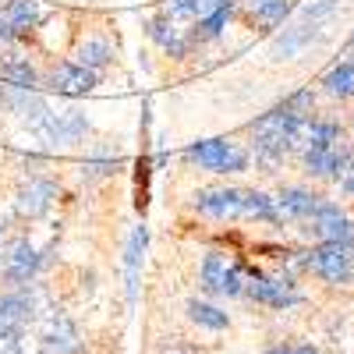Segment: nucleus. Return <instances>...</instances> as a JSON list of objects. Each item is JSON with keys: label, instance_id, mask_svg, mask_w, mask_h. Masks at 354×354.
Returning <instances> with one entry per match:
<instances>
[{"label": "nucleus", "instance_id": "1", "mask_svg": "<svg viewBox=\"0 0 354 354\" xmlns=\"http://www.w3.org/2000/svg\"><path fill=\"white\" fill-rule=\"evenodd\" d=\"M181 156H185V163H192L198 170H209L216 177H234V174L252 170V149H248L245 142L227 138V135L192 142Z\"/></svg>", "mask_w": 354, "mask_h": 354}, {"label": "nucleus", "instance_id": "2", "mask_svg": "<svg viewBox=\"0 0 354 354\" xmlns=\"http://www.w3.org/2000/svg\"><path fill=\"white\" fill-rule=\"evenodd\" d=\"M245 298L259 308H270V312H290L308 301V294L301 290L298 277L294 273H248L245 283Z\"/></svg>", "mask_w": 354, "mask_h": 354}, {"label": "nucleus", "instance_id": "3", "mask_svg": "<svg viewBox=\"0 0 354 354\" xmlns=\"http://www.w3.org/2000/svg\"><path fill=\"white\" fill-rule=\"evenodd\" d=\"M305 273H312L319 283L326 287H347L354 283V245L344 241H319L301 252Z\"/></svg>", "mask_w": 354, "mask_h": 354}, {"label": "nucleus", "instance_id": "4", "mask_svg": "<svg viewBox=\"0 0 354 354\" xmlns=\"http://www.w3.org/2000/svg\"><path fill=\"white\" fill-rule=\"evenodd\" d=\"M93 124L88 117L78 110V106H68V110H46L39 121L28 128V135H36L39 142H46L50 149H71V145L85 142Z\"/></svg>", "mask_w": 354, "mask_h": 354}, {"label": "nucleus", "instance_id": "5", "mask_svg": "<svg viewBox=\"0 0 354 354\" xmlns=\"http://www.w3.org/2000/svg\"><path fill=\"white\" fill-rule=\"evenodd\" d=\"M192 213L213 223H234L248 213V188L238 185H209L192 195Z\"/></svg>", "mask_w": 354, "mask_h": 354}, {"label": "nucleus", "instance_id": "6", "mask_svg": "<svg viewBox=\"0 0 354 354\" xmlns=\"http://www.w3.org/2000/svg\"><path fill=\"white\" fill-rule=\"evenodd\" d=\"M248 273L223 252H205L198 266V287L205 298H245Z\"/></svg>", "mask_w": 354, "mask_h": 354}, {"label": "nucleus", "instance_id": "7", "mask_svg": "<svg viewBox=\"0 0 354 354\" xmlns=\"http://www.w3.org/2000/svg\"><path fill=\"white\" fill-rule=\"evenodd\" d=\"M43 252L28 241V238H11L0 259V283L4 287H28L36 283L43 273Z\"/></svg>", "mask_w": 354, "mask_h": 354}, {"label": "nucleus", "instance_id": "8", "mask_svg": "<svg viewBox=\"0 0 354 354\" xmlns=\"http://www.w3.org/2000/svg\"><path fill=\"white\" fill-rule=\"evenodd\" d=\"M298 160H301V167H305V174L312 177V181L340 185V177L354 163V145L340 142V145H330V149H315V145H308V149L298 153Z\"/></svg>", "mask_w": 354, "mask_h": 354}, {"label": "nucleus", "instance_id": "9", "mask_svg": "<svg viewBox=\"0 0 354 354\" xmlns=\"http://www.w3.org/2000/svg\"><path fill=\"white\" fill-rule=\"evenodd\" d=\"M43 85L50 88V93H57V96L78 100V96L96 93V85H100V71L82 68V64H75V61H61V64H53L50 71H43Z\"/></svg>", "mask_w": 354, "mask_h": 354}, {"label": "nucleus", "instance_id": "10", "mask_svg": "<svg viewBox=\"0 0 354 354\" xmlns=\"http://www.w3.org/2000/svg\"><path fill=\"white\" fill-rule=\"evenodd\" d=\"M305 234L319 245V241H344V245H354V220L340 209L337 202H322L319 209L305 220Z\"/></svg>", "mask_w": 354, "mask_h": 354}, {"label": "nucleus", "instance_id": "11", "mask_svg": "<svg viewBox=\"0 0 354 354\" xmlns=\"http://www.w3.org/2000/svg\"><path fill=\"white\" fill-rule=\"evenodd\" d=\"M53 198H57V181L36 170V174L18 188V195H15V213H18L21 220H28V223L43 220V216L53 209Z\"/></svg>", "mask_w": 354, "mask_h": 354}, {"label": "nucleus", "instance_id": "12", "mask_svg": "<svg viewBox=\"0 0 354 354\" xmlns=\"http://www.w3.org/2000/svg\"><path fill=\"white\" fill-rule=\"evenodd\" d=\"M290 15V0H234V21L248 25L252 32H277Z\"/></svg>", "mask_w": 354, "mask_h": 354}, {"label": "nucleus", "instance_id": "13", "mask_svg": "<svg viewBox=\"0 0 354 354\" xmlns=\"http://www.w3.org/2000/svg\"><path fill=\"white\" fill-rule=\"evenodd\" d=\"M85 340H82V330H78V322L64 312H53L46 319V326L36 340V351L39 354H82Z\"/></svg>", "mask_w": 354, "mask_h": 354}, {"label": "nucleus", "instance_id": "14", "mask_svg": "<svg viewBox=\"0 0 354 354\" xmlns=\"http://www.w3.org/2000/svg\"><path fill=\"white\" fill-rule=\"evenodd\" d=\"M145 36H149L170 61H188L192 50H195L192 36L185 32V28H177V21L170 15H163V11L153 15V18H145Z\"/></svg>", "mask_w": 354, "mask_h": 354}, {"label": "nucleus", "instance_id": "15", "mask_svg": "<svg viewBox=\"0 0 354 354\" xmlns=\"http://www.w3.org/2000/svg\"><path fill=\"white\" fill-rule=\"evenodd\" d=\"M0 110H4L8 117H15V121H21L25 128H32L50 106H46V100L39 96V88L0 85Z\"/></svg>", "mask_w": 354, "mask_h": 354}, {"label": "nucleus", "instance_id": "16", "mask_svg": "<svg viewBox=\"0 0 354 354\" xmlns=\"http://www.w3.org/2000/svg\"><path fill=\"white\" fill-rule=\"evenodd\" d=\"M322 32H326V28H319V25H312L305 18H298L294 25H283V32H277L273 46H270L273 61H294V57H301Z\"/></svg>", "mask_w": 354, "mask_h": 354}, {"label": "nucleus", "instance_id": "17", "mask_svg": "<svg viewBox=\"0 0 354 354\" xmlns=\"http://www.w3.org/2000/svg\"><path fill=\"white\" fill-rule=\"evenodd\" d=\"M322 202H326V195H319L315 188H305V185H283V188L277 192L280 216H283L287 223H305Z\"/></svg>", "mask_w": 354, "mask_h": 354}, {"label": "nucleus", "instance_id": "18", "mask_svg": "<svg viewBox=\"0 0 354 354\" xmlns=\"http://www.w3.org/2000/svg\"><path fill=\"white\" fill-rule=\"evenodd\" d=\"M39 312V294H36V283L28 287H4V294H0V315H4L8 322H15V326H28V322L36 319Z\"/></svg>", "mask_w": 354, "mask_h": 354}, {"label": "nucleus", "instance_id": "19", "mask_svg": "<svg viewBox=\"0 0 354 354\" xmlns=\"http://www.w3.org/2000/svg\"><path fill=\"white\" fill-rule=\"evenodd\" d=\"M71 61H75V64H82V68H93V71H100V75H103V71L117 61V50H113V43H110L103 32H88V36H82V39L75 43Z\"/></svg>", "mask_w": 354, "mask_h": 354}, {"label": "nucleus", "instance_id": "20", "mask_svg": "<svg viewBox=\"0 0 354 354\" xmlns=\"http://www.w3.org/2000/svg\"><path fill=\"white\" fill-rule=\"evenodd\" d=\"M185 315H188L192 326H198L205 333H227L230 330V312L223 305H216L213 298H188Z\"/></svg>", "mask_w": 354, "mask_h": 354}, {"label": "nucleus", "instance_id": "21", "mask_svg": "<svg viewBox=\"0 0 354 354\" xmlns=\"http://www.w3.org/2000/svg\"><path fill=\"white\" fill-rule=\"evenodd\" d=\"M121 163H124V156L117 145H93V149L85 153V160L78 163V174L85 181H103V177H113Z\"/></svg>", "mask_w": 354, "mask_h": 354}, {"label": "nucleus", "instance_id": "22", "mask_svg": "<svg viewBox=\"0 0 354 354\" xmlns=\"http://www.w3.org/2000/svg\"><path fill=\"white\" fill-rule=\"evenodd\" d=\"M234 21V0H227V4H220L216 11H209V15H202V18H195L192 21V28H188V36H192V43L195 46H205V43H216L223 32H227V25Z\"/></svg>", "mask_w": 354, "mask_h": 354}, {"label": "nucleus", "instance_id": "23", "mask_svg": "<svg viewBox=\"0 0 354 354\" xmlns=\"http://www.w3.org/2000/svg\"><path fill=\"white\" fill-rule=\"evenodd\" d=\"M0 11H4V18L11 21L18 39L28 36V32H36V28L43 25V18H46V8L39 4V0H4Z\"/></svg>", "mask_w": 354, "mask_h": 354}, {"label": "nucleus", "instance_id": "24", "mask_svg": "<svg viewBox=\"0 0 354 354\" xmlns=\"http://www.w3.org/2000/svg\"><path fill=\"white\" fill-rule=\"evenodd\" d=\"M0 85H21V88H39L43 71L28 61L25 53H8L0 61Z\"/></svg>", "mask_w": 354, "mask_h": 354}, {"label": "nucleus", "instance_id": "25", "mask_svg": "<svg viewBox=\"0 0 354 354\" xmlns=\"http://www.w3.org/2000/svg\"><path fill=\"white\" fill-rule=\"evenodd\" d=\"M319 88H322V96H330L337 103L354 100V57H344L340 64H333L326 75L319 78Z\"/></svg>", "mask_w": 354, "mask_h": 354}, {"label": "nucleus", "instance_id": "26", "mask_svg": "<svg viewBox=\"0 0 354 354\" xmlns=\"http://www.w3.org/2000/svg\"><path fill=\"white\" fill-rule=\"evenodd\" d=\"M145 241H149V230L135 227L131 238H128V248H124V290H128V301H135V294H138V270H142Z\"/></svg>", "mask_w": 354, "mask_h": 354}, {"label": "nucleus", "instance_id": "27", "mask_svg": "<svg viewBox=\"0 0 354 354\" xmlns=\"http://www.w3.org/2000/svg\"><path fill=\"white\" fill-rule=\"evenodd\" d=\"M340 15H344V4H340V0H315V4H308V8L301 11V18L312 21V25H319V28L333 25Z\"/></svg>", "mask_w": 354, "mask_h": 354}, {"label": "nucleus", "instance_id": "28", "mask_svg": "<svg viewBox=\"0 0 354 354\" xmlns=\"http://www.w3.org/2000/svg\"><path fill=\"white\" fill-rule=\"evenodd\" d=\"M283 106H287L294 117L308 121V117H315V93H312V88H298V93L283 96Z\"/></svg>", "mask_w": 354, "mask_h": 354}, {"label": "nucleus", "instance_id": "29", "mask_svg": "<svg viewBox=\"0 0 354 354\" xmlns=\"http://www.w3.org/2000/svg\"><path fill=\"white\" fill-rule=\"evenodd\" d=\"M262 354H322L315 344H308V340H277V344H270Z\"/></svg>", "mask_w": 354, "mask_h": 354}, {"label": "nucleus", "instance_id": "30", "mask_svg": "<svg viewBox=\"0 0 354 354\" xmlns=\"http://www.w3.org/2000/svg\"><path fill=\"white\" fill-rule=\"evenodd\" d=\"M163 15H170L174 21H185V18H198V0H167Z\"/></svg>", "mask_w": 354, "mask_h": 354}, {"label": "nucleus", "instance_id": "31", "mask_svg": "<svg viewBox=\"0 0 354 354\" xmlns=\"http://www.w3.org/2000/svg\"><path fill=\"white\" fill-rule=\"evenodd\" d=\"M21 333H25V330H18V333H4V337H0V354H25Z\"/></svg>", "mask_w": 354, "mask_h": 354}, {"label": "nucleus", "instance_id": "32", "mask_svg": "<svg viewBox=\"0 0 354 354\" xmlns=\"http://www.w3.org/2000/svg\"><path fill=\"white\" fill-rule=\"evenodd\" d=\"M18 36H15V28H11V21L4 18V11H0V46H8V43H15Z\"/></svg>", "mask_w": 354, "mask_h": 354}, {"label": "nucleus", "instance_id": "33", "mask_svg": "<svg viewBox=\"0 0 354 354\" xmlns=\"http://www.w3.org/2000/svg\"><path fill=\"white\" fill-rule=\"evenodd\" d=\"M340 192L347 195V198H354V163L347 167V174L340 177Z\"/></svg>", "mask_w": 354, "mask_h": 354}, {"label": "nucleus", "instance_id": "34", "mask_svg": "<svg viewBox=\"0 0 354 354\" xmlns=\"http://www.w3.org/2000/svg\"><path fill=\"white\" fill-rule=\"evenodd\" d=\"M347 138H351V145H354V121H351V131H347Z\"/></svg>", "mask_w": 354, "mask_h": 354}, {"label": "nucleus", "instance_id": "35", "mask_svg": "<svg viewBox=\"0 0 354 354\" xmlns=\"http://www.w3.org/2000/svg\"><path fill=\"white\" fill-rule=\"evenodd\" d=\"M347 46H351V50H354V32H351V39H347Z\"/></svg>", "mask_w": 354, "mask_h": 354}, {"label": "nucleus", "instance_id": "36", "mask_svg": "<svg viewBox=\"0 0 354 354\" xmlns=\"http://www.w3.org/2000/svg\"><path fill=\"white\" fill-rule=\"evenodd\" d=\"M174 354H188V351H174Z\"/></svg>", "mask_w": 354, "mask_h": 354}]
</instances>
